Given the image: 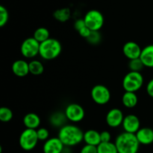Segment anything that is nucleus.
<instances>
[{"label":"nucleus","instance_id":"f257e3e1","mask_svg":"<svg viewBox=\"0 0 153 153\" xmlns=\"http://www.w3.org/2000/svg\"><path fill=\"white\" fill-rule=\"evenodd\" d=\"M58 136L65 146L72 147L84 140V132L77 125L66 124L60 128Z\"/></svg>","mask_w":153,"mask_h":153},{"label":"nucleus","instance_id":"f03ea898","mask_svg":"<svg viewBox=\"0 0 153 153\" xmlns=\"http://www.w3.org/2000/svg\"><path fill=\"white\" fill-rule=\"evenodd\" d=\"M114 143L118 153H137L140 145L135 134L126 131L117 136Z\"/></svg>","mask_w":153,"mask_h":153},{"label":"nucleus","instance_id":"7ed1b4c3","mask_svg":"<svg viewBox=\"0 0 153 153\" xmlns=\"http://www.w3.org/2000/svg\"><path fill=\"white\" fill-rule=\"evenodd\" d=\"M61 51L62 46L61 42L55 38H49L46 40L40 43L39 55L43 59L50 61L58 58L61 53Z\"/></svg>","mask_w":153,"mask_h":153},{"label":"nucleus","instance_id":"20e7f679","mask_svg":"<svg viewBox=\"0 0 153 153\" xmlns=\"http://www.w3.org/2000/svg\"><path fill=\"white\" fill-rule=\"evenodd\" d=\"M144 78L140 72L131 71L126 74L123 79L122 86L125 92H136L143 86Z\"/></svg>","mask_w":153,"mask_h":153},{"label":"nucleus","instance_id":"39448f33","mask_svg":"<svg viewBox=\"0 0 153 153\" xmlns=\"http://www.w3.org/2000/svg\"><path fill=\"white\" fill-rule=\"evenodd\" d=\"M39 139L37 130L34 129L25 128L22 131L19 137V144L25 151H31L37 146Z\"/></svg>","mask_w":153,"mask_h":153},{"label":"nucleus","instance_id":"423d86ee","mask_svg":"<svg viewBox=\"0 0 153 153\" xmlns=\"http://www.w3.org/2000/svg\"><path fill=\"white\" fill-rule=\"evenodd\" d=\"M86 26L91 31H100L102 28L105 22L104 16L98 10H90L84 16Z\"/></svg>","mask_w":153,"mask_h":153},{"label":"nucleus","instance_id":"0eeeda50","mask_svg":"<svg viewBox=\"0 0 153 153\" xmlns=\"http://www.w3.org/2000/svg\"><path fill=\"white\" fill-rule=\"evenodd\" d=\"M91 96L94 102L98 105H105L111 100V92L108 87L102 84L94 86L91 91Z\"/></svg>","mask_w":153,"mask_h":153},{"label":"nucleus","instance_id":"6e6552de","mask_svg":"<svg viewBox=\"0 0 153 153\" xmlns=\"http://www.w3.org/2000/svg\"><path fill=\"white\" fill-rule=\"evenodd\" d=\"M40 42L37 41L34 37L25 39L20 46V52L25 58H34L39 55Z\"/></svg>","mask_w":153,"mask_h":153},{"label":"nucleus","instance_id":"1a4fd4ad","mask_svg":"<svg viewBox=\"0 0 153 153\" xmlns=\"http://www.w3.org/2000/svg\"><path fill=\"white\" fill-rule=\"evenodd\" d=\"M64 112L67 120L73 123L80 122L85 116V111L83 106L76 103H71L67 105Z\"/></svg>","mask_w":153,"mask_h":153},{"label":"nucleus","instance_id":"9d476101","mask_svg":"<svg viewBox=\"0 0 153 153\" xmlns=\"http://www.w3.org/2000/svg\"><path fill=\"white\" fill-rule=\"evenodd\" d=\"M124 117L123 112L120 109L112 108L106 114L105 121L109 127L115 128L122 125Z\"/></svg>","mask_w":153,"mask_h":153},{"label":"nucleus","instance_id":"9b49d317","mask_svg":"<svg viewBox=\"0 0 153 153\" xmlns=\"http://www.w3.org/2000/svg\"><path fill=\"white\" fill-rule=\"evenodd\" d=\"M122 126L124 131L136 134L140 128V121L138 117L134 114H128L124 117Z\"/></svg>","mask_w":153,"mask_h":153},{"label":"nucleus","instance_id":"f8f14e48","mask_svg":"<svg viewBox=\"0 0 153 153\" xmlns=\"http://www.w3.org/2000/svg\"><path fill=\"white\" fill-rule=\"evenodd\" d=\"M65 146L58 136L50 137L45 141L43 146V153H62Z\"/></svg>","mask_w":153,"mask_h":153},{"label":"nucleus","instance_id":"ddd939ff","mask_svg":"<svg viewBox=\"0 0 153 153\" xmlns=\"http://www.w3.org/2000/svg\"><path fill=\"white\" fill-rule=\"evenodd\" d=\"M141 51L140 45L132 40L125 43L123 46V53L129 60L140 58Z\"/></svg>","mask_w":153,"mask_h":153},{"label":"nucleus","instance_id":"4468645a","mask_svg":"<svg viewBox=\"0 0 153 153\" xmlns=\"http://www.w3.org/2000/svg\"><path fill=\"white\" fill-rule=\"evenodd\" d=\"M11 70L16 76L24 77L29 74V64L25 60L17 59L12 64Z\"/></svg>","mask_w":153,"mask_h":153},{"label":"nucleus","instance_id":"2eb2a0df","mask_svg":"<svg viewBox=\"0 0 153 153\" xmlns=\"http://www.w3.org/2000/svg\"><path fill=\"white\" fill-rule=\"evenodd\" d=\"M140 145H149L153 142V129L150 128H140L135 134Z\"/></svg>","mask_w":153,"mask_h":153},{"label":"nucleus","instance_id":"dca6fc26","mask_svg":"<svg viewBox=\"0 0 153 153\" xmlns=\"http://www.w3.org/2000/svg\"><path fill=\"white\" fill-rule=\"evenodd\" d=\"M22 122H23L25 128L37 130L40 127L41 120H40V116L35 112H28L24 116Z\"/></svg>","mask_w":153,"mask_h":153},{"label":"nucleus","instance_id":"f3484780","mask_svg":"<svg viewBox=\"0 0 153 153\" xmlns=\"http://www.w3.org/2000/svg\"><path fill=\"white\" fill-rule=\"evenodd\" d=\"M140 58L145 67L153 68V44H149L142 49Z\"/></svg>","mask_w":153,"mask_h":153},{"label":"nucleus","instance_id":"a211bd4d","mask_svg":"<svg viewBox=\"0 0 153 153\" xmlns=\"http://www.w3.org/2000/svg\"><path fill=\"white\" fill-rule=\"evenodd\" d=\"M85 144H89L92 146H97L101 142L100 132L94 129H89L84 132V140Z\"/></svg>","mask_w":153,"mask_h":153},{"label":"nucleus","instance_id":"6ab92c4d","mask_svg":"<svg viewBox=\"0 0 153 153\" xmlns=\"http://www.w3.org/2000/svg\"><path fill=\"white\" fill-rule=\"evenodd\" d=\"M138 102V97L136 92H125L122 96V103L125 107L131 109L136 106Z\"/></svg>","mask_w":153,"mask_h":153},{"label":"nucleus","instance_id":"aec40b11","mask_svg":"<svg viewBox=\"0 0 153 153\" xmlns=\"http://www.w3.org/2000/svg\"><path fill=\"white\" fill-rule=\"evenodd\" d=\"M67 121L65 112H55L49 117V122L53 127L61 128L65 125Z\"/></svg>","mask_w":153,"mask_h":153},{"label":"nucleus","instance_id":"412c9836","mask_svg":"<svg viewBox=\"0 0 153 153\" xmlns=\"http://www.w3.org/2000/svg\"><path fill=\"white\" fill-rule=\"evenodd\" d=\"M97 152L98 153H118L114 142H101L97 146Z\"/></svg>","mask_w":153,"mask_h":153},{"label":"nucleus","instance_id":"4be33fe9","mask_svg":"<svg viewBox=\"0 0 153 153\" xmlns=\"http://www.w3.org/2000/svg\"><path fill=\"white\" fill-rule=\"evenodd\" d=\"M53 16L56 20L61 22H67L69 20L71 16V11L68 8H63L58 9L53 14Z\"/></svg>","mask_w":153,"mask_h":153},{"label":"nucleus","instance_id":"5701e85b","mask_svg":"<svg viewBox=\"0 0 153 153\" xmlns=\"http://www.w3.org/2000/svg\"><path fill=\"white\" fill-rule=\"evenodd\" d=\"M29 64V73L35 76L42 74L44 71V66L43 63L37 59H32L28 62Z\"/></svg>","mask_w":153,"mask_h":153},{"label":"nucleus","instance_id":"b1692460","mask_svg":"<svg viewBox=\"0 0 153 153\" xmlns=\"http://www.w3.org/2000/svg\"><path fill=\"white\" fill-rule=\"evenodd\" d=\"M33 37L38 42L42 43L50 38V33L49 29L45 27H39L34 32Z\"/></svg>","mask_w":153,"mask_h":153},{"label":"nucleus","instance_id":"393cba45","mask_svg":"<svg viewBox=\"0 0 153 153\" xmlns=\"http://www.w3.org/2000/svg\"><path fill=\"white\" fill-rule=\"evenodd\" d=\"M13 111L7 106H1L0 108V120L2 122H8L13 118Z\"/></svg>","mask_w":153,"mask_h":153},{"label":"nucleus","instance_id":"a878e982","mask_svg":"<svg viewBox=\"0 0 153 153\" xmlns=\"http://www.w3.org/2000/svg\"><path fill=\"white\" fill-rule=\"evenodd\" d=\"M144 67V64L140 58L129 60L128 62V68L131 71L140 72Z\"/></svg>","mask_w":153,"mask_h":153},{"label":"nucleus","instance_id":"bb28decb","mask_svg":"<svg viewBox=\"0 0 153 153\" xmlns=\"http://www.w3.org/2000/svg\"><path fill=\"white\" fill-rule=\"evenodd\" d=\"M88 43L93 45H97L101 42L102 35L100 31H91V34L86 39Z\"/></svg>","mask_w":153,"mask_h":153},{"label":"nucleus","instance_id":"cd10ccee","mask_svg":"<svg viewBox=\"0 0 153 153\" xmlns=\"http://www.w3.org/2000/svg\"><path fill=\"white\" fill-rule=\"evenodd\" d=\"M9 19V14L7 8L3 5L0 6V26L3 27L7 24Z\"/></svg>","mask_w":153,"mask_h":153},{"label":"nucleus","instance_id":"c85d7f7f","mask_svg":"<svg viewBox=\"0 0 153 153\" xmlns=\"http://www.w3.org/2000/svg\"><path fill=\"white\" fill-rule=\"evenodd\" d=\"M36 130L39 141H46L49 138V131L46 128H38Z\"/></svg>","mask_w":153,"mask_h":153},{"label":"nucleus","instance_id":"c756f323","mask_svg":"<svg viewBox=\"0 0 153 153\" xmlns=\"http://www.w3.org/2000/svg\"><path fill=\"white\" fill-rule=\"evenodd\" d=\"M80 153H98V152H97V146L89 145V144H85L81 148Z\"/></svg>","mask_w":153,"mask_h":153},{"label":"nucleus","instance_id":"7c9ffc66","mask_svg":"<svg viewBox=\"0 0 153 153\" xmlns=\"http://www.w3.org/2000/svg\"><path fill=\"white\" fill-rule=\"evenodd\" d=\"M100 138H101V142H110L111 140V135L108 130H103L100 132Z\"/></svg>","mask_w":153,"mask_h":153},{"label":"nucleus","instance_id":"2f4dec72","mask_svg":"<svg viewBox=\"0 0 153 153\" xmlns=\"http://www.w3.org/2000/svg\"><path fill=\"white\" fill-rule=\"evenodd\" d=\"M85 26H86V24H85L84 19H78L75 21L74 28L77 32H79Z\"/></svg>","mask_w":153,"mask_h":153},{"label":"nucleus","instance_id":"473e14b6","mask_svg":"<svg viewBox=\"0 0 153 153\" xmlns=\"http://www.w3.org/2000/svg\"><path fill=\"white\" fill-rule=\"evenodd\" d=\"M79 34H80V36H82V38H88V36L90 35V34H91V30L89 28H88L87 26H85L84 28H82V29L79 30Z\"/></svg>","mask_w":153,"mask_h":153},{"label":"nucleus","instance_id":"72a5a7b5","mask_svg":"<svg viewBox=\"0 0 153 153\" xmlns=\"http://www.w3.org/2000/svg\"><path fill=\"white\" fill-rule=\"evenodd\" d=\"M146 90L147 94H149L150 97L153 98V78L148 82L146 87Z\"/></svg>","mask_w":153,"mask_h":153}]
</instances>
